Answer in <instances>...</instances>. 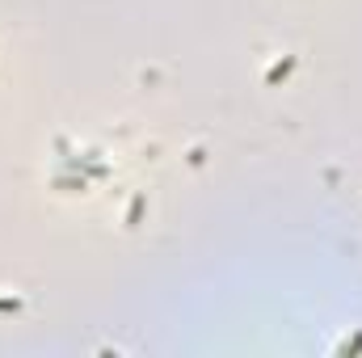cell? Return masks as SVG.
I'll return each mask as SVG.
<instances>
[{
	"mask_svg": "<svg viewBox=\"0 0 362 358\" xmlns=\"http://www.w3.org/2000/svg\"><path fill=\"white\" fill-rule=\"evenodd\" d=\"M291 68H295V59H286V64H278V68H274V72H270V85H274V81H282V76H286Z\"/></svg>",
	"mask_w": 362,
	"mask_h": 358,
	"instance_id": "6da1fadb",
	"label": "cell"
}]
</instances>
